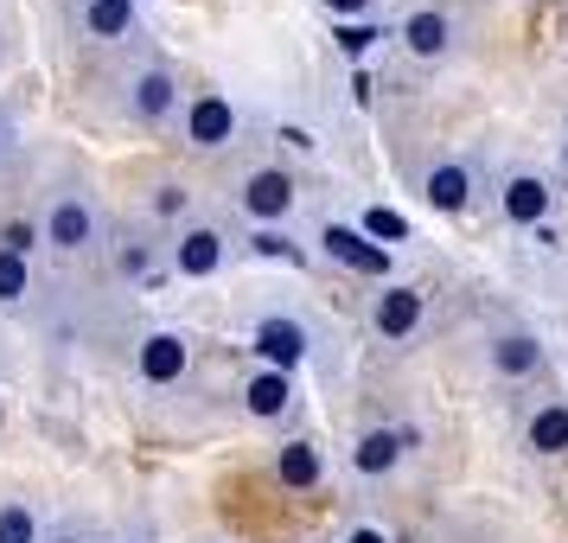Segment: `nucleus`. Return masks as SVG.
<instances>
[{
    "label": "nucleus",
    "instance_id": "27",
    "mask_svg": "<svg viewBox=\"0 0 568 543\" xmlns=\"http://www.w3.org/2000/svg\"><path fill=\"white\" fill-rule=\"evenodd\" d=\"M97 543H154V531H148V524H129V531H109V537H97Z\"/></svg>",
    "mask_w": 568,
    "mask_h": 543
},
{
    "label": "nucleus",
    "instance_id": "9",
    "mask_svg": "<svg viewBox=\"0 0 568 543\" xmlns=\"http://www.w3.org/2000/svg\"><path fill=\"white\" fill-rule=\"evenodd\" d=\"M396 39H403V52H409V58L435 64V58H447L454 46H460V20H454L447 7H415Z\"/></svg>",
    "mask_w": 568,
    "mask_h": 543
},
{
    "label": "nucleus",
    "instance_id": "30",
    "mask_svg": "<svg viewBox=\"0 0 568 543\" xmlns=\"http://www.w3.org/2000/svg\"><path fill=\"white\" fill-rule=\"evenodd\" d=\"M562 173H568V141H562Z\"/></svg>",
    "mask_w": 568,
    "mask_h": 543
},
{
    "label": "nucleus",
    "instance_id": "4",
    "mask_svg": "<svg viewBox=\"0 0 568 543\" xmlns=\"http://www.w3.org/2000/svg\"><path fill=\"white\" fill-rule=\"evenodd\" d=\"M479 352H486V371L498 384H524V378L542 371V339L530 333V326H517V320H498Z\"/></svg>",
    "mask_w": 568,
    "mask_h": 543
},
{
    "label": "nucleus",
    "instance_id": "20",
    "mask_svg": "<svg viewBox=\"0 0 568 543\" xmlns=\"http://www.w3.org/2000/svg\"><path fill=\"white\" fill-rule=\"evenodd\" d=\"M0 543H39V517H32V505H20V499L0 505Z\"/></svg>",
    "mask_w": 568,
    "mask_h": 543
},
{
    "label": "nucleus",
    "instance_id": "18",
    "mask_svg": "<svg viewBox=\"0 0 568 543\" xmlns=\"http://www.w3.org/2000/svg\"><path fill=\"white\" fill-rule=\"evenodd\" d=\"M83 32L90 39H129L134 32V0H83Z\"/></svg>",
    "mask_w": 568,
    "mask_h": 543
},
{
    "label": "nucleus",
    "instance_id": "6",
    "mask_svg": "<svg viewBox=\"0 0 568 543\" xmlns=\"http://www.w3.org/2000/svg\"><path fill=\"white\" fill-rule=\"evenodd\" d=\"M185 364H192V345L173 326H154V333L134 339V378L148 390H173L185 378Z\"/></svg>",
    "mask_w": 568,
    "mask_h": 543
},
{
    "label": "nucleus",
    "instance_id": "24",
    "mask_svg": "<svg viewBox=\"0 0 568 543\" xmlns=\"http://www.w3.org/2000/svg\"><path fill=\"white\" fill-rule=\"evenodd\" d=\"M364 237H389V243H396V237H409V224H403L396 211L371 205V211H364Z\"/></svg>",
    "mask_w": 568,
    "mask_h": 543
},
{
    "label": "nucleus",
    "instance_id": "12",
    "mask_svg": "<svg viewBox=\"0 0 568 543\" xmlns=\"http://www.w3.org/2000/svg\"><path fill=\"white\" fill-rule=\"evenodd\" d=\"M409 448H422L415 429H364L358 448H352V473H358V480H384V473H396V461H403Z\"/></svg>",
    "mask_w": 568,
    "mask_h": 543
},
{
    "label": "nucleus",
    "instance_id": "15",
    "mask_svg": "<svg viewBox=\"0 0 568 543\" xmlns=\"http://www.w3.org/2000/svg\"><path fill=\"white\" fill-rule=\"evenodd\" d=\"M524 448L537 461H562L568 454V403L562 396H549V403H537V410L524 415Z\"/></svg>",
    "mask_w": 568,
    "mask_h": 543
},
{
    "label": "nucleus",
    "instance_id": "28",
    "mask_svg": "<svg viewBox=\"0 0 568 543\" xmlns=\"http://www.w3.org/2000/svg\"><path fill=\"white\" fill-rule=\"evenodd\" d=\"M45 543H97V537H90L83 524H58V531H52V537H45Z\"/></svg>",
    "mask_w": 568,
    "mask_h": 543
},
{
    "label": "nucleus",
    "instance_id": "31",
    "mask_svg": "<svg viewBox=\"0 0 568 543\" xmlns=\"http://www.w3.org/2000/svg\"><path fill=\"white\" fill-rule=\"evenodd\" d=\"M211 543H224V537H211Z\"/></svg>",
    "mask_w": 568,
    "mask_h": 543
},
{
    "label": "nucleus",
    "instance_id": "26",
    "mask_svg": "<svg viewBox=\"0 0 568 543\" xmlns=\"http://www.w3.org/2000/svg\"><path fill=\"white\" fill-rule=\"evenodd\" d=\"M20 154V129H13V122H7V115H0V167H7V160Z\"/></svg>",
    "mask_w": 568,
    "mask_h": 543
},
{
    "label": "nucleus",
    "instance_id": "13",
    "mask_svg": "<svg viewBox=\"0 0 568 543\" xmlns=\"http://www.w3.org/2000/svg\"><path fill=\"white\" fill-rule=\"evenodd\" d=\"M243 211L256 218V224H275V218H287L294 211V180H287L282 167H256V173H243Z\"/></svg>",
    "mask_w": 568,
    "mask_h": 543
},
{
    "label": "nucleus",
    "instance_id": "1",
    "mask_svg": "<svg viewBox=\"0 0 568 543\" xmlns=\"http://www.w3.org/2000/svg\"><path fill=\"white\" fill-rule=\"evenodd\" d=\"M250 345H256V359L268 371H294V364H333V345H326V326L307 320L301 308H250Z\"/></svg>",
    "mask_w": 568,
    "mask_h": 543
},
{
    "label": "nucleus",
    "instance_id": "11",
    "mask_svg": "<svg viewBox=\"0 0 568 543\" xmlns=\"http://www.w3.org/2000/svg\"><path fill=\"white\" fill-rule=\"evenodd\" d=\"M422 199L435 211H473L479 173H473L466 160H428V167H422Z\"/></svg>",
    "mask_w": 568,
    "mask_h": 543
},
{
    "label": "nucleus",
    "instance_id": "16",
    "mask_svg": "<svg viewBox=\"0 0 568 543\" xmlns=\"http://www.w3.org/2000/svg\"><path fill=\"white\" fill-rule=\"evenodd\" d=\"M243 410L256 415V422H287L294 415V378L262 364L256 378H243Z\"/></svg>",
    "mask_w": 568,
    "mask_h": 543
},
{
    "label": "nucleus",
    "instance_id": "21",
    "mask_svg": "<svg viewBox=\"0 0 568 543\" xmlns=\"http://www.w3.org/2000/svg\"><path fill=\"white\" fill-rule=\"evenodd\" d=\"M192 205V192H185V185H154V192H148V211H154V218H180V211Z\"/></svg>",
    "mask_w": 568,
    "mask_h": 543
},
{
    "label": "nucleus",
    "instance_id": "2",
    "mask_svg": "<svg viewBox=\"0 0 568 543\" xmlns=\"http://www.w3.org/2000/svg\"><path fill=\"white\" fill-rule=\"evenodd\" d=\"M39 237H45V250H52L58 262H78V257L97 250V237H103V211H97V199H90L83 185H58V192H45Z\"/></svg>",
    "mask_w": 568,
    "mask_h": 543
},
{
    "label": "nucleus",
    "instance_id": "19",
    "mask_svg": "<svg viewBox=\"0 0 568 543\" xmlns=\"http://www.w3.org/2000/svg\"><path fill=\"white\" fill-rule=\"evenodd\" d=\"M32 294V262L13 257V250H0V313H20Z\"/></svg>",
    "mask_w": 568,
    "mask_h": 543
},
{
    "label": "nucleus",
    "instance_id": "8",
    "mask_svg": "<svg viewBox=\"0 0 568 543\" xmlns=\"http://www.w3.org/2000/svg\"><path fill=\"white\" fill-rule=\"evenodd\" d=\"M422 320H428V294L409 282H389L377 301H371V333L384 339V345H403V339L422 333Z\"/></svg>",
    "mask_w": 568,
    "mask_h": 543
},
{
    "label": "nucleus",
    "instance_id": "10",
    "mask_svg": "<svg viewBox=\"0 0 568 543\" xmlns=\"http://www.w3.org/2000/svg\"><path fill=\"white\" fill-rule=\"evenodd\" d=\"M224 262H231V237L217 231V224H192V231H180V243H173V269H180L185 282H211Z\"/></svg>",
    "mask_w": 568,
    "mask_h": 543
},
{
    "label": "nucleus",
    "instance_id": "7",
    "mask_svg": "<svg viewBox=\"0 0 568 543\" xmlns=\"http://www.w3.org/2000/svg\"><path fill=\"white\" fill-rule=\"evenodd\" d=\"M180 134H185V148H199V154H224L236 141V109L217 90H205V97H192L180 109Z\"/></svg>",
    "mask_w": 568,
    "mask_h": 543
},
{
    "label": "nucleus",
    "instance_id": "23",
    "mask_svg": "<svg viewBox=\"0 0 568 543\" xmlns=\"http://www.w3.org/2000/svg\"><path fill=\"white\" fill-rule=\"evenodd\" d=\"M377 46V20H358V27H338V52L345 58H364Z\"/></svg>",
    "mask_w": 568,
    "mask_h": 543
},
{
    "label": "nucleus",
    "instance_id": "5",
    "mask_svg": "<svg viewBox=\"0 0 568 543\" xmlns=\"http://www.w3.org/2000/svg\"><path fill=\"white\" fill-rule=\"evenodd\" d=\"M122 109H129L141 129H166V122H180V83L166 64H141L129 83H122Z\"/></svg>",
    "mask_w": 568,
    "mask_h": 543
},
{
    "label": "nucleus",
    "instance_id": "14",
    "mask_svg": "<svg viewBox=\"0 0 568 543\" xmlns=\"http://www.w3.org/2000/svg\"><path fill=\"white\" fill-rule=\"evenodd\" d=\"M275 480H282L287 492H307L326 480V448L307 435H287L282 448H275Z\"/></svg>",
    "mask_w": 568,
    "mask_h": 543
},
{
    "label": "nucleus",
    "instance_id": "25",
    "mask_svg": "<svg viewBox=\"0 0 568 543\" xmlns=\"http://www.w3.org/2000/svg\"><path fill=\"white\" fill-rule=\"evenodd\" d=\"M320 7H333L345 20H371V0H320Z\"/></svg>",
    "mask_w": 568,
    "mask_h": 543
},
{
    "label": "nucleus",
    "instance_id": "22",
    "mask_svg": "<svg viewBox=\"0 0 568 543\" xmlns=\"http://www.w3.org/2000/svg\"><path fill=\"white\" fill-rule=\"evenodd\" d=\"M250 250H256V257H275V262H307L301 250H294V237H282V231H256Z\"/></svg>",
    "mask_w": 568,
    "mask_h": 543
},
{
    "label": "nucleus",
    "instance_id": "3",
    "mask_svg": "<svg viewBox=\"0 0 568 543\" xmlns=\"http://www.w3.org/2000/svg\"><path fill=\"white\" fill-rule=\"evenodd\" d=\"M556 205H562V192H556V180H549V173H537V167H511V173L498 180V211L511 218L517 231H537V224H549V218H556Z\"/></svg>",
    "mask_w": 568,
    "mask_h": 543
},
{
    "label": "nucleus",
    "instance_id": "17",
    "mask_svg": "<svg viewBox=\"0 0 568 543\" xmlns=\"http://www.w3.org/2000/svg\"><path fill=\"white\" fill-rule=\"evenodd\" d=\"M320 250L333 262H345V269H358V275H389V257L364 231H352V224H326L320 231Z\"/></svg>",
    "mask_w": 568,
    "mask_h": 543
},
{
    "label": "nucleus",
    "instance_id": "29",
    "mask_svg": "<svg viewBox=\"0 0 568 543\" xmlns=\"http://www.w3.org/2000/svg\"><path fill=\"white\" fill-rule=\"evenodd\" d=\"M345 543H384V531H371V524H358V531H352Z\"/></svg>",
    "mask_w": 568,
    "mask_h": 543
}]
</instances>
